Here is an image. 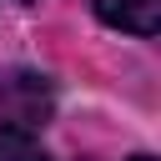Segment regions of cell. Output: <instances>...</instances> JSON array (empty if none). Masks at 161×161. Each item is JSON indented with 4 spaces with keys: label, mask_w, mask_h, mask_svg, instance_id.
<instances>
[{
    "label": "cell",
    "mask_w": 161,
    "mask_h": 161,
    "mask_svg": "<svg viewBox=\"0 0 161 161\" xmlns=\"http://www.w3.org/2000/svg\"><path fill=\"white\" fill-rule=\"evenodd\" d=\"M55 111V91L40 70H5L0 75V121H10V131H25L30 126H45Z\"/></svg>",
    "instance_id": "cell-1"
},
{
    "label": "cell",
    "mask_w": 161,
    "mask_h": 161,
    "mask_svg": "<svg viewBox=\"0 0 161 161\" xmlns=\"http://www.w3.org/2000/svg\"><path fill=\"white\" fill-rule=\"evenodd\" d=\"M96 15L116 30H131V35H156L161 25V0H96Z\"/></svg>",
    "instance_id": "cell-2"
},
{
    "label": "cell",
    "mask_w": 161,
    "mask_h": 161,
    "mask_svg": "<svg viewBox=\"0 0 161 161\" xmlns=\"http://www.w3.org/2000/svg\"><path fill=\"white\" fill-rule=\"evenodd\" d=\"M0 161H50L25 131H10V126H0Z\"/></svg>",
    "instance_id": "cell-3"
},
{
    "label": "cell",
    "mask_w": 161,
    "mask_h": 161,
    "mask_svg": "<svg viewBox=\"0 0 161 161\" xmlns=\"http://www.w3.org/2000/svg\"><path fill=\"white\" fill-rule=\"evenodd\" d=\"M131 161H151V156H131Z\"/></svg>",
    "instance_id": "cell-4"
}]
</instances>
